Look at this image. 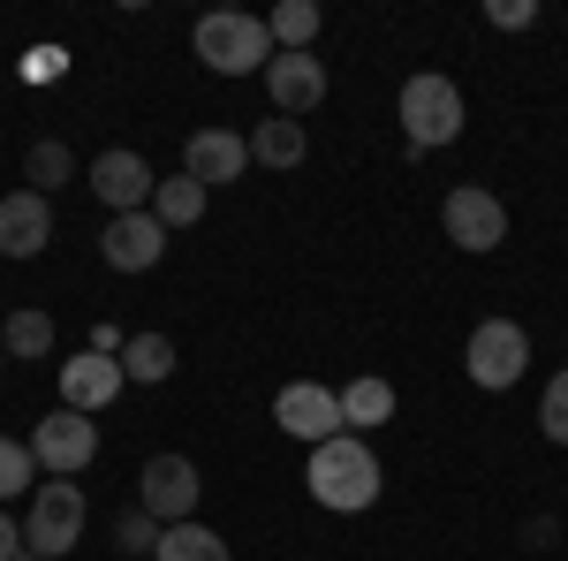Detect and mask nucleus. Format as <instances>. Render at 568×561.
I'll list each match as a JSON object with an SVG mask.
<instances>
[{
  "mask_svg": "<svg viewBox=\"0 0 568 561\" xmlns=\"http://www.w3.org/2000/svg\"><path fill=\"white\" fill-rule=\"evenodd\" d=\"M130 388V372H122V357H99V349H84V357H69L61 364V410H106L114 394Z\"/></svg>",
  "mask_w": 568,
  "mask_h": 561,
  "instance_id": "nucleus-14",
  "label": "nucleus"
},
{
  "mask_svg": "<svg viewBox=\"0 0 568 561\" xmlns=\"http://www.w3.org/2000/svg\"><path fill=\"white\" fill-rule=\"evenodd\" d=\"M8 554H23V523L0 509V561H8Z\"/></svg>",
  "mask_w": 568,
  "mask_h": 561,
  "instance_id": "nucleus-28",
  "label": "nucleus"
},
{
  "mask_svg": "<svg viewBox=\"0 0 568 561\" xmlns=\"http://www.w3.org/2000/svg\"><path fill=\"white\" fill-rule=\"evenodd\" d=\"M31 478H39V455H31V440H8V432H0V509H8V501H16Z\"/></svg>",
  "mask_w": 568,
  "mask_h": 561,
  "instance_id": "nucleus-24",
  "label": "nucleus"
},
{
  "mask_svg": "<svg viewBox=\"0 0 568 561\" xmlns=\"http://www.w3.org/2000/svg\"><path fill=\"white\" fill-rule=\"evenodd\" d=\"M273 425L296 432L304 448H326V440H342V388H326V380H288V388L273 394Z\"/></svg>",
  "mask_w": 568,
  "mask_h": 561,
  "instance_id": "nucleus-9",
  "label": "nucleus"
},
{
  "mask_svg": "<svg viewBox=\"0 0 568 561\" xmlns=\"http://www.w3.org/2000/svg\"><path fill=\"white\" fill-rule=\"evenodd\" d=\"M84 485L77 478H45L39 493H31V509H23V547L39 561H61L84 547Z\"/></svg>",
  "mask_w": 568,
  "mask_h": 561,
  "instance_id": "nucleus-3",
  "label": "nucleus"
},
{
  "mask_svg": "<svg viewBox=\"0 0 568 561\" xmlns=\"http://www.w3.org/2000/svg\"><path fill=\"white\" fill-rule=\"evenodd\" d=\"M402 137H409V160H417V152H433V144H455V137H463V91H455V77L425 69V77H409V84H402Z\"/></svg>",
  "mask_w": 568,
  "mask_h": 561,
  "instance_id": "nucleus-4",
  "label": "nucleus"
},
{
  "mask_svg": "<svg viewBox=\"0 0 568 561\" xmlns=\"http://www.w3.org/2000/svg\"><path fill=\"white\" fill-rule=\"evenodd\" d=\"M197 501H205V478L190 455H144L136 471V509L152 523H197Z\"/></svg>",
  "mask_w": 568,
  "mask_h": 561,
  "instance_id": "nucleus-5",
  "label": "nucleus"
},
{
  "mask_svg": "<svg viewBox=\"0 0 568 561\" xmlns=\"http://www.w3.org/2000/svg\"><path fill=\"white\" fill-rule=\"evenodd\" d=\"M31 455H39L45 478H84L99 463V425H91L84 410H45L39 425H31Z\"/></svg>",
  "mask_w": 568,
  "mask_h": 561,
  "instance_id": "nucleus-8",
  "label": "nucleus"
},
{
  "mask_svg": "<svg viewBox=\"0 0 568 561\" xmlns=\"http://www.w3.org/2000/svg\"><path fill=\"white\" fill-rule=\"evenodd\" d=\"M485 23H493V31H530V23H538V8H530V0H493V8H485Z\"/></svg>",
  "mask_w": 568,
  "mask_h": 561,
  "instance_id": "nucleus-27",
  "label": "nucleus"
},
{
  "mask_svg": "<svg viewBox=\"0 0 568 561\" xmlns=\"http://www.w3.org/2000/svg\"><path fill=\"white\" fill-rule=\"evenodd\" d=\"M0 364H8V349H0Z\"/></svg>",
  "mask_w": 568,
  "mask_h": 561,
  "instance_id": "nucleus-30",
  "label": "nucleus"
},
{
  "mask_svg": "<svg viewBox=\"0 0 568 561\" xmlns=\"http://www.w3.org/2000/svg\"><path fill=\"white\" fill-rule=\"evenodd\" d=\"M152 561H235V554H227V539H220L213 523H168Z\"/></svg>",
  "mask_w": 568,
  "mask_h": 561,
  "instance_id": "nucleus-19",
  "label": "nucleus"
},
{
  "mask_svg": "<svg viewBox=\"0 0 568 561\" xmlns=\"http://www.w3.org/2000/svg\"><path fill=\"white\" fill-rule=\"evenodd\" d=\"M304 152H311V137H304V122H288V114L251 130V160H258V168H304Z\"/></svg>",
  "mask_w": 568,
  "mask_h": 561,
  "instance_id": "nucleus-18",
  "label": "nucleus"
},
{
  "mask_svg": "<svg viewBox=\"0 0 568 561\" xmlns=\"http://www.w3.org/2000/svg\"><path fill=\"white\" fill-rule=\"evenodd\" d=\"M265 31H273V53H311V39H318V8H311V0H281V8L265 16Z\"/></svg>",
  "mask_w": 568,
  "mask_h": 561,
  "instance_id": "nucleus-23",
  "label": "nucleus"
},
{
  "mask_svg": "<svg viewBox=\"0 0 568 561\" xmlns=\"http://www.w3.org/2000/svg\"><path fill=\"white\" fill-rule=\"evenodd\" d=\"M439 228H447V243H455V251L485 259V251H500V243H508V206H500L485 182H463V190H447Z\"/></svg>",
  "mask_w": 568,
  "mask_h": 561,
  "instance_id": "nucleus-7",
  "label": "nucleus"
},
{
  "mask_svg": "<svg viewBox=\"0 0 568 561\" xmlns=\"http://www.w3.org/2000/svg\"><path fill=\"white\" fill-rule=\"evenodd\" d=\"M197 61L213 69V77H251L273 61V31H265V16H243V8H213V16H197Z\"/></svg>",
  "mask_w": 568,
  "mask_h": 561,
  "instance_id": "nucleus-2",
  "label": "nucleus"
},
{
  "mask_svg": "<svg viewBox=\"0 0 568 561\" xmlns=\"http://www.w3.org/2000/svg\"><path fill=\"white\" fill-rule=\"evenodd\" d=\"M265 99L296 122V114H311L318 99H326V61L318 53H273L265 61Z\"/></svg>",
  "mask_w": 568,
  "mask_h": 561,
  "instance_id": "nucleus-13",
  "label": "nucleus"
},
{
  "mask_svg": "<svg viewBox=\"0 0 568 561\" xmlns=\"http://www.w3.org/2000/svg\"><path fill=\"white\" fill-rule=\"evenodd\" d=\"M463 364H470V380H478L485 394H508L530 372V334L516 327V319H478V334H470V349H463Z\"/></svg>",
  "mask_w": 568,
  "mask_h": 561,
  "instance_id": "nucleus-6",
  "label": "nucleus"
},
{
  "mask_svg": "<svg viewBox=\"0 0 568 561\" xmlns=\"http://www.w3.org/2000/svg\"><path fill=\"white\" fill-rule=\"evenodd\" d=\"M84 182H91V198H99V206H114V213H152V190H160V174L144 168V152H130V144L99 152Z\"/></svg>",
  "mask_w": 568,
  "mask_h": 561,
  "instance_id": "nucleus-10",
  "label": "nucleus"
},
{
  "mask_svg": "<svg viewBox=\"0 0 568 561\" xmlns=\"http://www.w3.org/2000/svg\"><path fill=\"white\" fill-rule=\"evenodd\" d=\"M0 349H8V357H45V349H53V319H45L39 303H16V311L0 319Z\"/></svg>",
  "mask_w": 568,
  "mask_h": 561,
  "instance_id": "nucleus-20",
  "label": "nucleus"
},
{
  "mask_svg": "<svg viewBox=\"0 0 568 561\" xmlns=\"http://www.w3.org/2000/svg\"><path fill=\"white\" fill-rule=\"evenodd\" d=\"M304 485H311V501H318V509H334V517H364V509L379 501V455H372V440L342 432V440L311 448Z\"/></svg>",
  "mask_w": 568,
  "mask_h": 561,
  "instance_id": "nucleus-1",
  "label": "nucleus"
},
{
  "mask_svg": "<svg viewBox=\"0 0 568 561\" xmlns=\"http://www.w3.org/2000/svg\"><path fill=\"white\" fill-rule=\"evenodd\" d=\"M23 182H31L39 198H53L61 182H77V152H69L61 137H39V144H31V160H23Z\"/></svg>",
  "mask_w": 568,
  "mask_h": 561,
  "instance_id": "nucleus-22",
  "label": "nucleus"
},
{
  "mask_svg": "<svg viewBox=\"0 0 568 561\" xmlns=\"http://www.w3.org/2000/svg\"><path fill=\"white\" fill-rule=\"evenodd\" d=\"M122 372L144 380V388L175 380V342H168V334H130V342H122Z\"/></svg>",
  "mask_w": 568,
  "mask_h": 561,
  "instance_id": "nucleus-21",
  "label": "nucleus"
},
{
  "mask_svg": "<svg viewBox=\"0 0 568 561\" xmlns=\"http://www.w3.org/2000/svg\"><path fill=\"white\" fill-rule=\"evenodd\" d=\"M160 531H168V523H152L144 509H122V523H114V547H122V554H160Z\"/></svg>",
  "mask_w": 568,
  "mask_h": 561,
  "instance_id": "nucleus-26",
  "label": "nucleus"
},
{
  "mask_svg": "<svg viewBox=\"0 0 568 561\" xmlns=\"http://www.w3.org/2000/svg\"><path fill=\"white\" fill-rule=\"evenodd\" d=\"M243 168H251V137H235V130H197V137H190V152H182V174H197L205 190L235 182Z\"/></svg>",
  "mask_w": 568,
  "mask_h": 561,
  "instance_id": "nucleus-15",
  "label": "nucleus"
},
{
  "mask_svg": "<svg viewBox=\"0 0 568 561\" xmlns=\"http://www.w3.org/2000/svg\"><path fill=\"white\" fill-rule=\"evenodd\" d=\"M99 259L114 266V273H152V266L168 259V228L152 213H114L106 236H99Z\"/></svg>",
  "mask_w": 568,
  "mask_h": 561,
  "instance_id": "nucleus-11",
  "label": "nucleus"
},
{
  "mask_svg": "<svg viewBox=\"0 0 568 561\" xmlns=\"http://www.w3.org/2000/svg\"><path fill=\"white\" fill-rule=\"evenodd\" d=\"M45 243H53V198L8 190L0 198V259H39Z\"/></svg>",
  "mask_w": 568,
  "mask_h": 561,
  "instance_id": "nucleus-12",
  "label": "nucleus"
},
{
  "mask_svg": "<svg viewBox=\"0 0 568 561\" xmlns=\"http://www.w3.org/2000/svg\"><path fill=\"white\" fill-rule=\"evenodd\" d=\"M205 198H213V190H205L197 174H160V190H152V220H160L168 236H175V228H197V220H205Z\"/></svg>",
  "mask_w": 568,
  "mask_h": 561,
  "instance_id": "nucleus-16",
  "label": "nucleus"
},
{
  "mask_svg": "<svg viewBox=\"0 0 568 561\" xmlns=\"http://www.w3.org/2000/svg\"><path fill=\"white\" fill-rule=\"evenodd\" d=\"M538 432H546L554 448H568V372H554L546 394H538Z\"/></svg>",
  "mask_w": 568,
  "mask_h": 561,
  "instance_id": "nucleus-25",
  "label": "nucleus"
},
{
  "mask_svg": "<svg viewBox=\"0 0 568 561\" xmlns=\"http://www.w3.org/2000/svg\"><path fill=\"white\" fill-rule=\"evenodd\" d=\"M387 418H394V388L379 380V372H364V380L342 388V425H349L356 440H364L372 425H387Z\"/></svg>",
  "mask_w": 568,
  "mask_h": 561,
  "instance_id": "nucleus-17",
  "label": "nucleus"
},
{
  "mask_svg": "<svg viewBox=\"0 0 568 561\" xmlns=\"http://www.w3.org/2000/svg\"><path fill=\"white\" fill-rule=\"evenodd\" d=\"M8 561H39V554H31V547H23V554H8Z\"/></svg>",
  "mask_w": 568,
  "mask_h": 561,
  "instance_id": "nucleus-29",
  "label": "nucleus"
}]
</instances>
